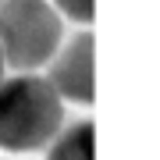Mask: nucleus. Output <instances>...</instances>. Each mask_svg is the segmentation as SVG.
Returning <instances> with one entry per match:
<instances>
[{
  "instance_id": "3",
  "label": "nucleus",
  "mask_w": 160,
  "mask_h": 160,
  "mask_svg": "<svg viewBox=\"0 0 160 160\" xmlns=\"http://www.w3.org/2000/svg\"><path fill=\"white\" fill-rule=\"evenodd\" d=\"M46 82L53 86V92L61 100L92 103V96H96V43H92L89 32L75 36L61 50V57L53 61Z\"/></svg>"
},
{
  "instance_id": "2",
  "label": "nucleus",
  "mask_w": 160,
  "mask_h": 160,
  "mask_svg": "<svg viewBox=\"0 0 160 160\" xmlns=\"http://www.w3.org/2000/svg\"><path fill=\"white\" fill-rule=\"evenodd\" d=\"M61 18L46 0H0V57L14 71H32L53 57Z\"/></svg>"
},
{
  "instance_id": "1",
  "label": "nucleus",
  "mask_w": 160,
  "mask_h": 160,
  "mask_svg": "<svg viewBox=\"0 0 160 160\" xmlns=\"http://www.w3.org/2000/svg\"><path fill=\"white\" fill-rule=\"evenodd\" d=\"M64 100L39 75L0 78V149L32 153L61 132Z\"/></svg>"
},
{
  "instance_id": "6",
  "label": "nucleus",
  "mask_w": 160,
  "mask_h": 160,
  "mask_svg": "<svg viewBox=\"0 0 160 160\" xmlns=\"http://www.w3.org/2000/svg\"><path fill=\"white\" fill-rule=\"evenodd\" d=\"M0 78H4V57H0Z\"/></svg>"
},
{
  "instance_id": "5",
  "label": "nucleus",
  "mask_w": 160,
  "mask_h": 160,
  "mask_svg": "<svg viewBox=\"0 0 160 160\" xmlns=\"http://www.w3.org/2000/svg\"><path fill=\"white\" fill-rule=\"evenodd\" d=\"M61 14L75 18V22H92L96 18V0H53Z\"/></svg>"
},
{
  "instance_id": "4",
  "label": "nucleus",
  "mask_w": 160,
  "mask_h": 160,
  "mask_svg": "<svg viewBox=\"0 0 160 160\" xmlns=\"http://www.w3.org/2000/svg\"><path fill=\"white\" fill-rule=\"evenodd\" d=\"M96 142V128L89 121H78V125L64 128L61 135L50 139V153L46 160H92V146Z\"/></svg>"
}]
</instances>
